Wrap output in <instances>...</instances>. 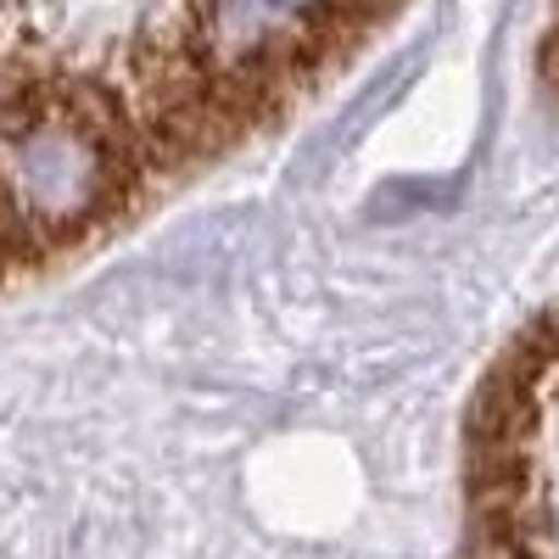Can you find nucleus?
<instances>
[{"instance_id":"f257e3e1","label":"nucleus","mask_w":559,"mask_h":559,"mask_svg":"<svg viewBox=\"0 0 559 559\" xmlns=\"http://www.w3.org/2000/svg\"><path fill=\"white\" fill-rule=\"evenodd\" d=\"M397 0H0V129L90 112L146 163L224 146Z\"/></svg>"},{"instance_id":"f03ea898","label":"nucleus","mask_w":559,"mask_h":559,"mask_svg":"<svg viewBox=\"0 0 559 559\" xmlns=\"http://www.w3.org/2000/svg\"><path fill=\"white\" fill-rule=\"evenodd\" d=\"M146 174V152L90 112H39L0 129V213L28 252L112 218Z\"/></svg>"},{"instance_id":"7ed1b4c3","label":"nucleus","mask_w":559,"mask_h":559,"mask_svg":"<svg viewBox=\"0 0 559 559\" xmlns=\"http://www.w3.org/2000/svg\"><path fill=\"white\" fill-rule=\"evenodd\" d=\"M487 559H559V313L498 392L481 442Z\"/></svg>"}]
</instances>
